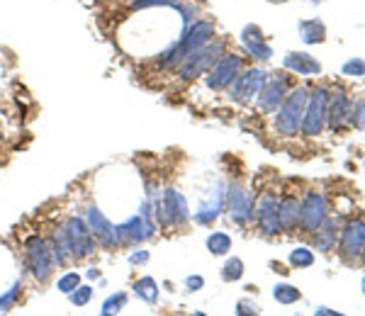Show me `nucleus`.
I'll return each instance as SVG.
<instances>
[{"label":"nucleus","instance_id":"nucleus-9","mask_svg":"<svg viewBox=\"0 0 365 316\" xmlns=\"http://www.w3.org/2000/svg\"><path fill=\"white\" fill-rule=\"evenodd\" d=\"M292 88V78L287 73H270L266 78V85H263V90L258 93L256 98V107L261 110L263 115H273L275 110L280 107V102L285 100V95L290 93Z\"/></svg>","mask_w":365,"mask_h":316},{"label":"nucleus","instance_id":"nucleus-6","mask_svg":"<svg viewBox=\"0 0 365 316\" xmlns=\"http://www.w3.org/2000/svg\"><path fill=\"white\" fill-rule=\"evenodd\" d=\"M327 105H329V88L327 85H317L309 90L307 105H304V115H302V125L299 132L304 137H319L322 130L327 127Z\"/></svg>","mask_w":365,"mask_h":316},{"label":"nucleus","instance_id":"nucleus-27","mask_svg":"<svg viewBox=\"0 0 365 316\" xmlns=\"http://www.w3.org/2000/svg\"><path fill=\"white\" fill-rule=\"evenodd\" d=\"M22 290H25V283H22V280H15L13 288L5 290L3 295H0V314H5V312H10V309H15V304L20 302Z\"/></svg>","mask_w":365,"mask_h":316},{"label":"nucleus","instance_id":"nucleus-32","mask_svg":"<svg viewBox=\"0 0 365 316\" xmlns=\"http://www.w3.org/2000/svg\"><path fill=\"white\" fill-rule=\"evenodd\" d=\"M54 285H56V290L61 292V295H71V292H73L81 285V273L68 270V273L58 275V280H56Z\"/></svg>","mask_w":365,"mask_h":316},{"label":"nucleus","instance_id":"nucleus-29","mask_svg":"<svg viewBox=\"0 0 365 316\" xmlns=\"http://www.w3.org/2000/svg\"><path fill=\"white\" fill-rule=\"evenodd\" d=\"M127 292H115V295H110L108 300L103 302V307H100V314L103 316H113V314H120L122 309H125L127 304Z\"/></svg>","mask_w":365,"mask_h":316},{"label":"nucleus","instance_id":"nucleus-36","mask_svg":"<svg viewBox=\"0 0 365 316\" xmlns=\"http://www.w3.org/2000/svg\"><path fill=\"white\" fill-rule=\"evenodd\" d=\"M151 258V253L149 251H144V248H134L132 253H129V265H134V268H141V265H146Z\"/></svg>","mask_w":365,"mask_h":316},{"label":"nucleus","instance_id":"nucleus-15","mask_svg":"<svg viewBox=\"0 0 365 316\" xmlns=\"http://www.w3.org/2000/svg\"><path fill=\"white\" fill-rule=\"evenodd\" d=\"M351 100L346 95L344 88H334L329 90V105H327V127L334 134L344 132L346 127H351Z\"/></svg>","mask_w":365,"mask_h":316},{"label":"nucleus","instance_id":"nucleus-18","mask_svg":"<svg viewBox=\"0 0 365 316\" xmlns=\"http://www.w3.org/2000/svg\"><path fill=\"white\" fill-rule=\"evenodd\" d=\"M241 44H244L246 54L258 58V61H268L273 56V49H270V44L266 42V37H263L258 25H246L241 29Z\"/></svg>","mask_w":365,"mask_h":316},{"label":"nucleus","instance_id":"nucleus-7","mask_svg":"<svg viewBox=\"0 0 365 316\" xmlns=\"http://www.w3.org/2000/svg\"><path fill=\"white\" fill-rule=\"evenodd\" d=\"M266 78H268V73L261 71V68H244V71L234 78V83L227 88V98L239 105L256 102L258 93L266 85Z\"/></svg>","mask_w":365,"mask_h":316},{"label":"nucleus","instance_id":"nucleus-13","mask_svg":"<svg viewBox=\"0 0 365 316\" xmlns=\"http://www.w3.org/2000/svg\"><path fill=\"white\" fill-rule=\"evenodd\" d=\"M253 221H256V229L263 236H278L282 233L280 216H278V197L275 192H266L261 200L253 207Z\"/></svg>","mask_w":365,"mask_h":316},{"label":"nucleus","instance_id":"nucleus-23","mask_svg":"<svg viewBox=\"0 0 365 316\" xmlns=\"http://www.w3.org/2000/svg\"><path fill=\"white\" fill-rule=\"evenodd\" d=\"M132 290H134V295H137L141 302H146V304H156L158 302V283L151 278V275L139 278L137 283L132 285Z\"/></svg>","mask_w":365,"mask_h":316},{"label":"nucleus","instance_id":"nucleus-39","mask_svg":"<svg viewBox=\"0 0 365 316\" xmlns=\"http://www.w3.org/2000/svg\"><path fill=\"white\" fill-rule=\"evenodd\" d=\"M88 278H91V280L100 278V270H98V268H88Z\"/></svg>","mask_w":365,"mask_h":316},{"label":"nucleus","instance_id":"nucleus-19","mask_svg":"<svg viewBox=\"0 0 365 316\" xmlns=\"http://www.w3.org/2000/svg\"><path fill=\"white\" fill-rule=\"evenodd\" d=\"M46 238H49V243H51V253H54L56 268H71V265H76L73 251H71V241H68V236H66V231H63L61 224L51 226V231L46 233Z\"/></svg>","mask_w":365,"mask_h":316},{"label":"nucleus","instance_id":"nucleus-17","mask_svg":"<svg viewBox=\"0 0 365 316\" xmlns=\"http://www.w3.org/2000/svg\"><path fill=\"white\" fill-rule=\"evenodd\" d=\"M227 204V187L222 183H217L212 190L205 195V200L200 202V207L192 212V221L200 226H207L212 221L217 219V216L222 214V209H225Z\"/></svg>","mask_w":365,"mask_h":316},{"label":"nucleus","instance_id":"nucleus-35","mask_svg":"<svg viewBox=\"0 0 365 316\" xmlns=\"http://www.w3.org/2000/svg\"><path fill=\"white\" fill-rule=\"evenodd\" d=\"M351 125L356 127V130L365 132V100H361L351 110Z\"/></svg>","mask_w":365,"mask_h":316},{"label":"nucleus","instance_id":"nucleus-8","mask_svg":"<svg viewBox=\"0 0 365 316\" xmlns=\"http://www.w3.org/2000/svg\"><path fill=\"white\" fill-rule=\"evenodd\" d=\"M241 71H244V56L234 54V51H225V54L217 58L215 66L210 68L205 83H207L210 90L222 93L234 83V78H237Z\"/></svg>","mask_w":365,"mask_h":316},{"label":"nucleus","instance_id":"nucleus-38","mask_svg":"<svg viewBox=\"0 0 365 316\" xmlns=\"http://www.w3.org/2000/svg\"><path fill=\"white\" fill-rule=\"evenodd\" d=\"M185 288L190 292H197L205 288V278L202 275H190V278H185Z\"/></svg>","mask_w":365,"mask_h":316},{"label":"nucleus","instance_id":"nucleus-41","mask_svg":"<svg viewBox=\"0 0 365 316\" xmlns=\"http://www.w3.org/2000/svg\"><path fill=\"white\" fill-rule=\"evenodd\" d=\"M363 295H365V278H363Z\"/></svg>","mask_w":365,"mask_h":316},{"label":"nucleus","instance_id":"nucleus-10","mask_svg":"<svg viewBox=\"0 0 365 316\" xmlns=\"http://www.w3.org/2000/svg\"><path fill=\"white\" fill-rule=\"evenodd\" d=\"M227 212H229V219L234 221L237 226H249L253 224V195L246 190L241 183H232L227 185Z\"/></svg>","mask_w":365,"mask_h":316},{"label":"nucleus","instance_id":"nucleus-28","mask_svg":"<svg viewBox=\"0 0 365 316\" xmlns=\"http://www.w3.org/2000/svg\"><path fill=\"white\" fill-rule=\"evenodd\" d=\"M180 0H129L127 8L132 13H139V10H154V8H178Z\"/></svg>","mask_w":365,"mask_h":316},{"label":"nucleus","instance_id":"nucleus-40","mask_svg":"<svg viewBox=\"0 0 365 316\" xmlns=\"http://www.w3.org/2000/svg\"><path fill=\"white\" fill-rule=\"evenodd\" d=\"M361 258H363V263H365V248H363V253H361Z\"/></svg>","mask_w":365,"mask_h":316},{"label":"nucleus","instance_id":"nucleus-16","mask_svg":"<svg viewBox=\"0 0 365 316\" xmlns=\"http://www.w3.org/2000/svg\"><path fill=\"white\" fill-rule=\"evenodd\" d=\"M115 233H117V243H120V248H137L146 241V238H151V231L149 226H146L144 216L139 212L127 216L122 224H115Z\"/></svg>","mask_w":365,"mask_h":316},{"label":"nucleus","instance_id":"nucleus-30","mask_svg":"<svg viewBox=\"0 0 365 316\" xmlns=\"http://www.w3.org/2000/svg\"><path fill=\"white\" fill-rule=\"evenodd\" d=\"M287 263H290L292 268H309L312 263H314V253H312V248H307V246H297V248L290 251Z\"/></svg>","mask_w":365,"mask_h":316},{"label":"nucleus","instance_id":"nucleus-1","mask_svg":"<svg viewBox=\"0 0 365 316\" xmlns=\"http://www.w3.org/2000/svg\"><path fill=\"white\" fill-rule=\"evenodd\" d=\"M22 260H25V270L37 285H46L54 278L56 260L46 233H32L22 241Z\"/></svg>","mask_w":365,"mask_h":316},{"label":"nucleus","instance_id":"nucleus-14","mask_svg":"<svg viewBox=\"0 0 365 316\" xmlns=\"http://www.w3.org/2000/svg\"><path fill=\"white\" fill-rule=\"evenodd\" d=\"M327 216H329V204L322 192H307V195L299 200V229L304 233L319 229Z\"/></svg>","mask_w":365,"mask_h":316},{"label":"nucleus","instance_id":"nucleus-22","mask_svg":"<svg viewBox=\"0 0 365 316\" xmlns=\"http://www.w3.org/2000/svg\"><path fill=\"white\" fill-rule=\"evenodd\" d=\"M278 216L285 233L299 229V200L295 195H285L282 200H278Z\"/></svg>","mask_w":365,"mask_h":316},{"label":"nucleus","instance_id":"nucleus-20","mask_svg":"<svg viewBox=\"0 0 365 316\" xmlns=\"http://www.w3.org/2000/svg\"><path fill=\"white\" fill-rule=\"evenodd\" d=\"M282 68L292 71L295 75H319L322 73V63L314 56L304 54V51H290L282 58Z\"/></svg>","mask_w":365,"mask_h":316},{"label":"nucleus","instance_id":"nucleus-21","mask_svg":"<svg viewBox=\"0 0 365 316\" xmlns=\"http://www.w3.org/2000/svg\"><path fill=\"white\" fill-rule=\"evenodd\" d=\"M339 224L334 219H324L319 229L312 231V243H314L317 251H322V253H331L334 248H336L339 243Z\"/></svg>","mask_w":365,"mask_h":316},{"label":"nucleus","instance_id":"nucleus-11","mask_svg":"<svg viewBox=\"0 0 365 316\" xmlns=\"http://www.w3.org/2000/svg\"><path fill=\"white\" fill-rule=\"evenodd\" d=\"M83 216H86L88 226H91V233L96 236L98 248H103V251H117V248H120V243H117V233H115V224L108 219V216H105V212L98 207V204L88 202Z\"/></svg>","mask_w":365,"mask_h":316},{"label":"nucleus","instance_id":"nucleus-3","mask_svg":"<svg viewBox=\"0 0 365 316\" xmlns=\"http://www.w3.org/2000/svg\"><path fill=\"white\" fill-rule=\"evenodd\" d=\"M309 98V88H290V93L285 95V100L280 102V107L275 110V134L278 137H295L302 125V115H304V105Z\"/></svg>","mask_w":365,"mask_h":316},{"label":"nucleus","instance_id":"nucleus-37","mask_svg":"<svg viewBox=\"0 0 365 316\" xmlns=\"http://www.w3.org/2000/svg\"><path fill=\"white\" fill-rule=\"evenodd\" d=\"M237 314H239V316H246V314H261V309H258V304L241 300V302L237 304Z\"/></svg>","mask_w":365,"mask_h":316},{"label":"nucleus","instance_id":"nucleus-4","mask_svg":"<svg viewBox=\"0 0 365 316\" xmlns=\"http://www.w3.org/2000/svg\"><path fill=\"white\" fill-rule=\"evenodd\" d=\"M61 226L71 241V251H73L76 263H83L98 253V241L91 233V226H88L83 214H68L66 219L61 221Z\"/></svg>","mask_w":365,"mask_h":316},{"label":"nucleus","instance_id":"nucleus-26","mask_svg":"<svg viewBox=\"0 0 365 316\" xmlns=\"http://www.w3.org/2000/svg\"><path fill=\"white\" fill-rule=\"evenodd\" d=\"M273 297L278 304H297L299 300H302V292H299L295 285H287V283H280L273 288Z\"/></svg>","mask_w":365,"mask_h":316},{"label":"nucleus","instance_id":"nucleus-2","mask_svg":"<svg viewBox=\"0 0 365 316\" xmlns=\"http://www.w3.org/2000/svg\"><path fill=\"white\" fill-rule=\"evenodd\" d=\"M227 51V42L225 39H212L210 44L200 46V49L190 51L175 68V75L182 80V83H192V80L202 78V75L210 73V68L217 63V58Z\"/></svg>","mask_w":365,"mask_h":316},{"label":"nucleus","instance_id":"nucleus-5","mask_svg":"<svg viewBox=\"0 0 365 316\" xmlns=\"http://www.w3.org/2000/svg\"><path fill=\"white\" fill-rule=\"evenodd\" d=\"M192 219L185 195L178 187H163L161 190V231L182 229Z\"/></svg>","mask_w":365,"mask_h":316},{"label":"nucleus","instance_id":"nucleus-34","mask_svg":"<svg viewBox=\"0 0 365 316\" xmlns=\"http://www.w3.org/2000/svg\"><path fill=\"white\" fill-rule=\"evenodd\" d=\"M344 75H356V78H361V75H365V61L363 58H351V61L344 63Z\"/></svg>","mask_w":365,"mask_h":316},{"label":"nucleus","instance_id":"nucleus-25","mask_svg":"<svg viewBox=\"0 0 365 316\" xmlns=\"http://www.w3.org/2000/svg\"><path fill=\"white\" fill-rule=\"evenodd\" d=\"M207 251L212 256H227L232 251V236L225 231H212L207 236Z\"/></svg>","mask_w":365,"mask_h":316},{"label":"nucleus","instance_id":"nucleus-24","mask_svg":"<svg viewBox=\"0 0 365 316\" xmlns=\"http://www.w3.org/2000/svg\"><path fill=\"white\" fill-rule=\"evenodd\" d=\"M299 37L304 44H322L327 39V27L319 20H307L299 25Z\"/></svg>","mask_w":365,"mask_h":316},{"label":"nucleus","instance_id":"nucleus-12","mask_svg":"<svg viewBox=\"0 0 365 316\" xmlns=\"http://www.w3.org/2000/svg\"><path fill=\"white\" fill-rule=\"evenodd\" d=\"M339 253L346 263H353L361 258L365 248V221L363 219H349L339 231Z\"/></svg>","mask_w":365,"mask_h":316},{"label":"nucleus","instance_id":"nucleus-33","mask_svg":"<svg viewBox=\"0 0 365 316\" xmlns=\"http://www.w3.org/2000/svg\"><path fill=\"white\" fill-rule=\"evenodd\" d=\"M68 300L73 307H86V304H91L93 300V288L91 285H78V288L68 295Z\"/></svg>","mask_w":365,"mask_h":316},{"label":"nucleus","instance_id":"nucleus-31","mask_svg":"<svg viewBox=\"0 0 365 316\" xmlns=\"http://www.w3.org/2000/svg\"><path fill=\"white\" fill-rule=\"evenodd\" d=\"M241 278H244V260L234 256V258H229L225 263V268H222V280H225V283H239Z\"/></svg>","mask_w":365,"mask_h":316}]
</instances>
